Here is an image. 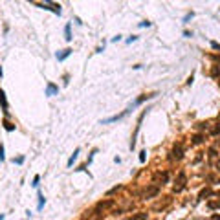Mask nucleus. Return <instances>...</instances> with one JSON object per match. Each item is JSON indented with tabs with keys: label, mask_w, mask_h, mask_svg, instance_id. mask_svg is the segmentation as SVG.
<instances>
[{
	"label": "nucleus",
	"mask_w": 220,
	"mask_h": 220,
	"mask_svg": "<svg viewBox=\"0 0 220 220\" xmlns=\"http://www.w3.org/2000/svg\"><path fill=\"white\" fill-rule=\"evenodd\" d=\"M0 220H4V215H0Z\"/></svg>",
	"instance_id": "nucleus-31"
},
{
	"label": "nucleus",
	"mask_w": 220,
	"mask_h": 220,
	"mask_svg": "<svg viewBox=\"0 0 220 220\" xmlns=\"http://www.w3.org/2000/svg\"><path fill=\"white\" fill-rule=\"evenodd\" d=\"M140 161H141V163L145 161V150H141V152H140Z\"/></svg>",
	"instance_id": "nucleus-23"
},
{
	"label": "nucleus",
	"mask_w": 220,
	"mask_h": 220,
	"mask_svg": "<svg viewBox=\"0 0 220 220\" xmlns=\"http://www.w3.org/2000/svg\"><path fill=\"white\" fill-rule=\"evenodd\" d=\"M213 134H215V136H218V134H220V123H218V125H216L215 128H213Z\"/></svg>",
	"instance_id": "nucleus-21"
},
{
	"label": "nucleus",
	"mask_w": 220,
	"mask_h": 220,
	"mask_svg": "<svg viewBox=\"0 0 220 220\" xmlns=\"http://www.w3.org/2000/svg\"><path fill=\"white\" fill-rule=\"evenodd\" d=\"M64 39L68 40V42L72 40V24H66L64 26Z\"/></svg>",
	"instance_id": "nucleus-9"
},
{
	"label": "nucleus",
	"mask_w": 220,
	"mask_h": 220,
	"mask_svg": "<svg viewBox=\"0 0 220 220\" xmlns=\"http://www.w3.org/2000/svg\"><path fill=\"white\" fill-rule=\"evenodd\" d=\"M189 18H192V13H187V15H185V18H183V22H187Z\"/></svg>",
	"instance_id": "nucleus-26"
},
{
	"label": "nucleus",
	"mask_w": 220,
	"mask_h": 220,
	"mask_svg": "<svg viewBox=\"0 0 220 220\" xmlns=\"http://www.w3.org/2000/svg\"><path fill=\"white\" fill-rule=\"evenodd\" d=\"M149 26H150L149 20H143V22H140V28H149Z\"/></svg>",
	"instance_id": "nucleus-22"
},
{
	"label": "nucleus",
	"mask_w": 220,
	"mask_h": 220,
	"mask_svg": "<svg viewBox=\"0 0 220 220\" xmlns=\"http://www.w3.org/2000/svg\"><path fill=\"white\" fill-rule=\"evenodd\" d=\"M207 207H209V209H216V207H220V198H218V200H209V202H207Z\"/></svg>",
	"instance_id": "nucleus-12"
},
{
	"label": "nucleus",
	"mask_w": 220,
	"mask_h": 220,
	"mask_svg": "<svg viewBox=\"0 0 220 220\" xmlns=\"http://www.w3.org/2000/svg\"><path fill=\"white\" fill-rule=\"evenodd\" d=\"M72 55V50L70 48H66V50H61V51H57V61H64L66 57H70Z\"/></svg>",
	"instance_id": "nucleus-6"
},
{
	"label": "nucleus",
	"mask_w": 220,
	"mask_h": 220,
	"mask_svg": "<svg viewBox=\"0 0 220 220\" xmlns=\"http://www.w3.org/2000/svg\"><path fill=\"white\" fill-rule=\"evenodd\" d=\"M211 46L215 48V50H220V44H218V42H211Z\"/></svg>",
	"instance_id": "nucleus-27"
},
{
	"label": "nucleus",
	"mask_w": 220,
	"mask_h": 220,
	"mask_svg": "<svg viewBox=\"0 0 220 220\" xmlns=\"http://www.w3.org/2000/svg\"><path fill=\"white\" fill-rule=\"evenodd\" d=\"M211 220H220V215H213V216H211Z\"/></svg>",
	"instance_id": "nucleus-28"
},
{
	"label": "nucleus",
	"mask_w": 220,
	"mask_h": 220,
	"mask_svg": "<svg viewBox=\"0 0 220 220\" xmlns=\"http://www.w3.org/2000/svg\"><path fill=\"white\" fill-rule=\"evenodd\" d=\"M216 169H218V171H220V160H218V163H216Z\"/></svg>",
	"instance_id": "nucleus-30"
},
{
	"label": "nucleus",
	"mask_w": 220,
	"mask_h": 220,
	"mask_svg": "<svg viewBox=\"0 0 220 220\" xmlns=\"http://www.w3.org/2000/svg\"><path fill=\"white\" fill-rule=\"evenodd\" d=\"M183 187H185V174L180 173V174H178V185H174L173 191H174V192H180Z\"/></svg>",
	"instance_id": "nucleus-3"
},
{
	"label": "nucleus",
	"mask_w": 220,
	"mask_h": 220,
	"mask_svg": "<svg viewBox=\"0 0 220 220\" xmlns=\"http://www.w3.org/2000/svg\"><path fill=\"white\" fill-rule=\"evenodd\" d=\"M173 156L176 158V160H180V158L183 156V150H182V145L178 143V145H174V149H173Z\"/></svg>",
	"instance_id": "nucleus-7"
},
{
	"label": "nucleus",
	"mask_w": 220,
	"mask_h": 220,
	"mask_svg": "<svg viewBox=\"0 0 220 220\" xmlns=\"http://www.w3.org/2000/svg\"><path fill=\"white\" fill-rule=\"evenodd\" d=\"M213 59H215L216 63H220V55H216V57H213Z\"/></svg>",
	"instance_id": "nucleus-29"
},
{
	"label": "nucleus",
	"mask_w": 220,
	"mask_h": 220,
	"mask_svg": "<svg viewBox=\"0 0 220 220\" xmlns=\"http://www.w3.org/2000/svg\"><path fill=\"white\" fill-rule=\"evenodd\" d=\"M4 128H6V130H9V132H11V130H15V125H11L9 121H4Z\"/></svg>",
	"instance_id": "nucleus-16"
},
{
	"label": "nucleus",
	"mask_w": 220,
	"mask_h": 220,
	"mask_svg": "<svg viewBox=\"0 0 220 220\" xmlns=\"http://www.w3.org/2000/svg\"><path fill=\"white\" fill-rule=\"evenodd\" d=\"M160 192V187L158 185H149V187L143 191V198H152V196H158Z\"/></svg>",
	"instance_id": "nucleus-1"
},
{
	"label": "nucleus",
	"mask_w": 220,
	"mask_h": 220,
	"mask_svg": "<svg viewBox=\"0 0 220 220\" xmlns=\"http://www.w3.org/2000/svg\"><path fill=\"white\" fill-rule=\"evenodd\" d=\"M138 132H140V125H138V128H136V134ZM134 147H136V136L132 138V143H130V149H134Z\"/></svg>",
	"instance_id": "nucleus-19"
},
{
	"label": "nucleus",
	"mask_w": 220,
	"mask_h": 220,
	"mask_svg": "<svg viewBox=\"0 0 220 220\" xmlns=\"http://www.w3.org/2000/svg\"><path fill=\"white\" fill-rule=\"evenodd\" d=\"M0 77H2V68H0Z\"/></svg>",
	"instance_id": "nucleus-32"
},
{
	"label": "nucleus",
	"mask_w": 220,
	"mask_h": 220,
	"mask_svg": "<svg viewBox=\"0 0 220 220\" xmlns=\"http://www.w3.org/2000/svg\"><path fill=\"white\" fill-rule=\"evenodd\" d=\"M204 141V138L200 136V134H196V136H192V143H195V145H200V143Z\"/></svg>",
	"instance_id": "nucleus-14"
},
{
	"label": "nucleus",
	"mask_w": 220,
	"mask_h": 220,
	"mask_svg": "<svg viewBox=\"0 0 220 220\" xmlns=\"http://www.w3.org/2000/svg\"><path fill=\"white\" fill-rule=\"evenodd\" d=\"M128 114V110H125V112H121V114H118V116H112V118H108V119H103L101 123L103 125H106V123H112V121H118V119H123L125 116Z\"/></svg>",
	"instance_id": "nucleus-4"
},
{
	"label": "nucleus",
	"mask_w": 220,
	"mask_h": 220,
	"mask_svg": "<svg viewBox=\"0 0 220 220\" xmlns=\"http://www.w3.org/2000/svg\"><path fill=\"white\" fill-rule=\"evenodd\" d=\"M118 191H119V187H112V189L108 191V195H114V192H118Z\"/></svg>",
	"instance_id": "nucleus-24"
},
{
	"label": "nucleus",
	"mask_w": 220,
	"mask_h": 220,
	"mask_svg": "<svg viewBox=\"0 0 220 220\" xmlns=\"http://www.w3.org/2000/svg\"><path fill=\"white\" fill-rule=\"evenodd\" d=\"M55 94H59V86H55L53 82H48V86H46V95H55Z\"/></svg>",
	"instance_id": "nucleus-5"
},
{
	"label": "nucleus",
	"mask_w": 220,
	"mask_h": 220,
	"mask_svg": "<svg viewBox=\"0 0 220 220\" xmlns=\"http://www.w3.org/2000/svg\"><path fill=\"white\" fill-rule=\"evenodd\" d=\"M77 156H79V149H75V150H73V154L70 156V160H68V167H72V165H73V161L77 160Z\"/></svg>",
	"instance_id": "nucleus-10"
},
{
	"label": "nucleus",
	"mask_w": 220,
	"mask_h": 220,
	"mask_svg": "<svg viewBox=\"0 0 220 220\" xmlns=\"http://www.w3.org/2000/svg\"><path fill=\"white\" fill-rule=\"evenodd\" d=\"M0 105H2V112L6 114V116H8L9 114V105H8V99H6V94H4V90H2V88H0Z\"/></svg>",
	"instance_id": "nucleus-2"
},
{
	"label": "nucleus",
	"mask_w": 220,
	"mask_h": 220,
	"mask_svg": "<svg viewBox=\"0 0 220 220\" xmlns=\"http://www.w3.org/2000/svg\"><path fill=\"white\" fill-rule=\"evenodd\" d=\"M147 218H149V215H147V213H138L136 216L128 218V220H147Z\"/></svg>",
	"instance_id": "nucleus-13"
},
{
	"label": "nucleus",
	"mask_w": 220,
	"mask_h": 220,
	"mask_svg": "<svg viewBox=\"0 0 220 220\" xmlns=\"http://www.w3.org/2000/svg\"><path fill=\"white\" fill-rule=\"evenodd\" d=\"M44 202H46V198H44L42 195H39V205H37V209H39V211L44 207Z\"/></svg>",
	"instance_id": "nucleus-15"
},
{
	"label": "nucleus",
	"mask_w": 220,
	"mask_h": 220,
	"mask_svg": "<svg viewBox=\"0 0 220 220\" xmlns=\"http://www.w3.org/2000/svg\"><path fill=\"white\" fill-rule=\"evenodd\" d=\"M6 160V154H4V145L0 143V161H4Z\"/></svg>",
	"instance_id": "nucleus-18"
},
{
	"label": "nucleus",
	"mask_w": 220,
	"mask_h": 220,
	"mask_svg": "<svg viewBox=\"0 0 220 220\" xmlns=\"http://www.w3.org/2000/svg\"><path fill=\"white\" fill-rule=\"evenodd\" d=\"M134 40H138V37H136V35H132V37H130V39H127V42L130 44V42H134Z\"/></svg>",
	"instance_id": "nucleus-25"
},
{
	"label": "nucleus",
	"mask_w": 220,
	"mask_h": 220,
	"mask_svg": "<svg viewBox=\"0 0 220 220\" xmlns=\"http://www.w3.org/2000/svg\"><path fill=\"white\" fill-rule=\"evenodd\" d=\"M114 202L112 200H105V202H99L97 205H95V211H101V209H108L110 205H112Z\"/></svg>",
	"instance_id": "nucleus-8"
},
{
	"label": "nucleus",
	"mask_w": 220,
	"mask_h": 220,
	"mask_svg": "<svg viewBox=\"0 0 220 220\" xmlns=\"http://www.w3.org/2000/svg\"><path fill=\"white\" fill-rule=\"evenodd\" d=\"M39 182H40V176L37 174L35 178H33V183H31V185H33V187H39Z\"/></svg>",
	"instance_id": "nucleus-20"
},
{
	"label": "nucleus",
	"mask_w": 220,
	"mask_h": 220,
	"mask_svg": "<svg viewBox=\"0 0 220 220\" xmlns=\"http://www.w3.org/2000/svg\"><path fill=\"white\" fill-rule=\"evenodd\" d=\"M13 163H17V165L24 163V156H17V158H13Z\"/></svg>",
	"instance_id": "nucleus-17"
},
{
	"label": "nucleus",
	"mask_w": 220,
	"mask_h": 220,
	"mask_svg": "<svg viewBox=\"0 0 220 220\" xmlns=\"http://www.w3.org/2000/svg\"><path fill=\"white\" fill-rule=\"evenodd\" d=\"M211 195H213V189H211V187H205V189L200 191V198H207V196H211Z\"/></svg>",
	"instance_id": "nucleus-11"
}]
</instances>
